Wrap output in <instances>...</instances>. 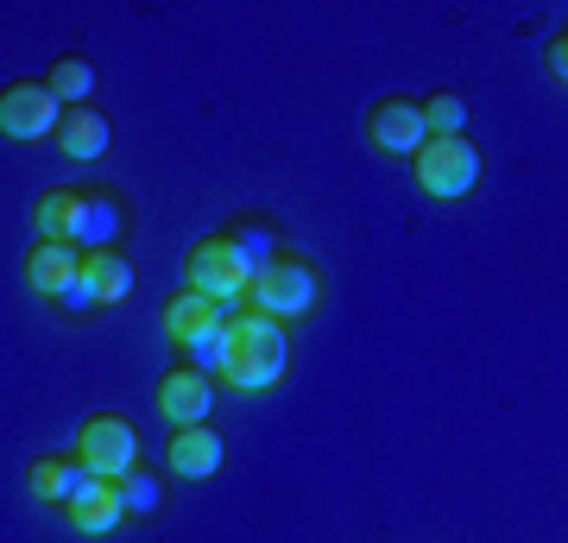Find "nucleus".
Returning <instances> with one entry per match:
<instances>
[{
  "label": "nucleus",
  "instance_id": "obj_9",
  "mask_svg": "<svg viewBox=\"0 0 568 543\" xmlns=\"http://www.w3.org/2000/svg\"><path fill=\"white\" fill-rule=\"evenodd\" d=\"M366 140L379 152H398V159H417V145L429 140L424 127V101L417 95H379L366 108Z\"/></svg>",
  "mask_w": 568,
  "mask_h": 543
},
{
  "label": "nucleus",
  "instance_id": "obj_6",
  "mask_svg": "<svg viewBox=\"0 0 568 543\" xmlns=\"http://www.w3.org/2000/svg\"><path fill=\"white\" fill-rule=\"evenodd\" d=\"M63 108L58 101V89L51 82H32V77H13L7 89H0V133L7 140H20V145H32V140H51L63 127Z\"/></svg>",
  "mask_w": 568,
  "mask_h": 543
},
{
  "label": "nucleus",
  "instance_id": "obj_3",
  "mask_svg": "<svg viewBox=\"0 0 568 543\" xmlns=\"http://www.w3.org/2000/svg\"><path fill=\"white\" fill-rule=\"evenodd\" d=\"M183 284H190V291H203V298H215L227 316H234V310H246L253 265L234 253V241H227V234H203V241L183 253Z\"/></svg>",
  "mask_w": 568,
  "mask_h": 543
},
{
  "label": "nucleus",
  "instance_id": "obj_14",
  "mask_svg": "<svg viewBox=\"0 0 568 543\" xmlns=\"http://www.w3.org/2000/svg\"><path fill=\"white\" fill-rule=\"evenodd\" d=\"M227 310L215 298H203V291H190V284H183V291H171V298H164V342L171 348H183L190 342V335H203V329H215V322H222Z\"/></svg>",
  "mask_w": 568,
  "mask_h": 543
},
{
  "label": "nucleus",
  "instance_id": "obj_12",
  "mask_svg": "<svg viewBox=\"0 0 568 543\" xmlns=\"http://www.w3.org/2000/svg\"><path fill=\"white\" fill-rule=\"evenodd\" d=\"M89 481H95V474L82 467L77 449H70V455H39V462H32V493H39L44 505H63V512L89 493Z\"/></svg>",
  "mask_w": 568,
  "mask_h": 543
},
{
  "label": "nucleus",
  "instance_id": "obj_1",
  "mask_svg": "<svg viewBox=\"0 0 568 543\" xmlns=\"http://www.w3.org/2000/svg\"><path fill=\"white\" fill-rule=\"evenodd\" d=\"M284 366H291V335H284V322H272L265 310H234V316H227V361H222L227 392L260 399V392H272V385L284 380Z\"/></svg>",
  "mask_w": 568,
  "mask_h": 543
},
{
  "label": "nucleus",
  "instance_id": "obj_10",
  "mask_svg": "<svg viewBox=\"0 0 568 543\" xmlns=\"http://www.w3.org/2000/svg\"><path fill=\"white\" fill-rule=\"evenodd\" d=\"M222 462H227V443L209 423H190V430H171V436H164V467H171L178 481H209Z\"/></svg>",
  "mask_w": 568,
  "mask_h": 543
},
{
  "label": "nucleus",
  "instance_id": "obj_7",
  "mask_svg": "<svg viewBox=\"0 0 568 543\" xmlns=\"http://www.w3.org/2000/svg\"><path fill=\"white\" fill-rule=\"evenodd\" d=\"M152 404H159V418L171 423V430H190V423H209V411H215V373H203V366H164L159 385H152Z\"/></svg>",
  "mask_w": 568,
  "mask_h": 543
},
{
  "label": "nucleus",
  "instance_id": "obj_2",
  "mask_svg": "<svg viewBox=\"0 0 568 543\" xmlns=\"http://www.w3.org/2000/svg\"><path fill=\"white\" fill-rule=\"evenodd\" d=\"M316 303H323V272H316L304 253H278V260L253 279V291H246V310H265L272 322H297V316H310Z\"/></svg>",
  "mask_w": 568,
  "mask_h": 543
},
{
  "label": "nucleus",
  "instance_id": "obj_19",
  "mask_svg": "<svg viewBox=\"0 0 568 543\" xmlns=\"http://www.w3.org/2000/svg\"><path fill=\"white\" fill-rule=\"evenodd\" d=\"M121 500H126V512L133 519H152L164 505V481H159V467H133V474H121Z\"/></svg>",
  "mask_w": 568,
  "mask_h": 543
},
{
  "label": "nucleus",
  "instance_id": "obj_8",
  "mask_svg": "<svg viewBox=\"0 0 568 543\" xmlns=\"http://www.w3.org/2000/svg\"><path fill=\"white\" fill-rule=\"evenodd\" d=\"M126 228H133V209L114 183H77V247L82 253H102V247H121Z\"/></svg>",
  "mask_w": 568,
  "mask_h": 543
},
{
  "label": "nucleus",
  "instance_id": "obj_16",
  "mask_svg": "<svg viewBox=\"0 0 568 543\" xmlns=\"http://www.w3.org/2000/svg\"><path fill=\"white\" fill-rule=\"evenodd\" d=\"M227 241H234V253H241L246 265H253V279H260L265 265L284 253V228L272 222V215H234V222L222 228Z\"/></svg>",
  "mask_w": 568,
  "mask_h": 543
},
{
  "label": "nucleus",
  "instance_id": "obj_23",
  "mask_svg": "<svg viewBox=\"0 0 568 543\" xmlns=\"http://www.w3.org/2000/svg\"><path fill=\"white\" fill-rule=\"evenodd\" d=\"M562 39H568V26H562Z\"/></svg>",
  "mask_w": 568,
  "mask_h": 543
},
{
  "label": "nucleus",
  "instance_id": "obj_17",
  "mask_svg": "<svg viewBox=\"0 0 568 543\" xmlns=\"http://www.w3.org/2000/svg\"><path fill=\"white\" fill-rule=\"evenodd\" d=\"M58 145H63V159H102L108 152V121H102V108H70L58 127Z\"/></svg>",
  "mask_w": 568,
  "mask_h": 543
},
{
  "label": "nucleus",
  "instance_id": "obj_21",
  "mask_svg": "<svg viewBox=\"0 0 568 543\" xmlns=\"http://www.w3.org/2000/svg\"><path fill=\"white\" fill-rule=\"evenodd\" d=\"M424 127H429V133H467V101L455 95V89L424 95Z\"/></svg>",
  "mask_w": 568,
  "mask_h": 543
},
{
  "label": "nucleus",
  "instance_id": "obj_22",
  "mask_svg": "<svg viewBox=\"0 0 568 543\" xmlns=\"http://www.w3.org/2000/svg\"><path fill=\"white\" fill-rule=\"evenodd\" d=\"M544 70H549L556 82H568V39H562V32H556V39L544 44Z\"/></svg>",
  "mask_w": 568,
  "mask_h": 543
},
{
  "label": "nucleus",
  "instance_id": "obj_15",
  "mask_svg": "<svg viewBox=\"0 0 568 543\" xmlns=\"http://www.w3.org/2000/svg\"><path fill=\"white\" fill-rule=\"evenodd\" d=\"M82 279H89V291H95V303H126L133 298V260H126V247H102V253H82Z\"/></svg>",
  "mask_w": 568,
  "mask_h": 543
},
{
  "label": "nucleus",
  "instance_id": "obj_11",
  "mask_svg": "<svg viewBox=\"0 0 568 543\" xmlns=\"http://www.w3.org/2000/svg\"><path fill=\"white\" fill-rule=\"evenodd\" d=\"M82 279V247L63 241H32L26 247V284L39 291L44 303H63V291Z\"/></svg>",
  "mask_w": 568,
  "mask_h": 543
},
{
  "label": "nucleus",
  "instance_id": "obj_18",
  "mask_svg": "<svg viewBox=\"0 0 568 543\" xmlns=\"http://www.w3.org/2000/svg\"><path fill=\"white\" fill-rule=\"evenodd\" d=\"M51 89H58V101H70V108H82L89 101V89H95V63L82 58V51H63L58 63H51Z\"/></svg>",
  "mask_w": 568,
  "mask_h": 543
},
{
  "label": "nucleus",
  "instance_id": "obj_13",
  "mask_svg": "<svg viewBox=\"0 0 568 543\" xmlns=\"http://www.w3.org/2000/svg\"><path fill=\"white\" fill-rule=\"evenodd\" d=\"M63 519H70L77 537H108V531L121 519H133V512H126V500H121V481H89V493H82Z\"/></svg>",
  "mask_w": 568,
  "mask_h": 543
},
{
  "label": "nucleus",
  "instance_id": "obj_20",
  "mask_svg": "<svg viewBox=\"0 0 568 543\" xmlns=\"http://www.w3.org/2000/svg\"><path fill=\"white\" fill-rule=\"evenodd\" d=\"M178 354H183L190 366H203V373H215V380H222V361H227V316L215 322V329H203V335H190Z\"/></svg>",
  "mask_w": 568,
  "mask_h": 543
},
{
  "label": "nucleus",
  "instance_id": "obj_5",
  "mask_svg": "<svg viewBox=\"0 0 568 543\" xmlns=\"http://www.w3.org/2000/svg\"><path fill=\"white\" fill-rule=\"evenodd\" d=\"M70 449L82 455V467H89L95 481H121V474L140 467V423L121 418V411H95V418H82Z\"/></svg>",
  "mask_w": 568,
  "mask_h": 543
},
{
  "label": "nucleus",
  "instance_id": "obj_4",
  "mask_svg": "<svg viewBox=\"0 0 568 543\" xmlns=\"http://www.w3.org/2000/svg\"><path fill=\"white\" fill-rule=\"evenodd\" d=\"M410 171H417V190H424V197L462 202L467 190L480 183V145L467 140V133H429V140L417 145Z\"/></svg>",
  "mask_w": 568,
  "mask_h": 543
}]
</instances>
